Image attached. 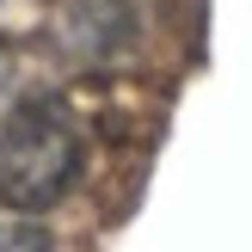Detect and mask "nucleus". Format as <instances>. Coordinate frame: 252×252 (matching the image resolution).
I'll use <instances>...</instances> for the list:
<instances>
[{"label":"nucleus","instance_id":"f03ea898","mask_svg":"<svg viewBox=\"0 0 252 252\" xmlns=\"http://www.w3.org/2000/svg\"><path fill=\"white\" fill-rule=\"evenodd\" d=\"M0 252H49V234L37 221H6L0 228Z\"/></svg>","mask_w":252,"mask_h":252},{"label":"nucleus","instance_id":"f257e3e1","mask_svg":"<svg viewBox=\"0 0 252 252\" xmlns=\"http://www.w3.org/2000/svg\"><path fill=\"white\" fill-rule=\"evenodd\" d=\"M80 179V129L56 98H31L0 123V203L37 216Z\"/></svg>","mask_w":252,"mask_h":252}]
</instances>
